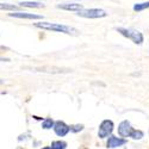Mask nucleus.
Segmentation results:
<instances>
[{"label":"nucleus","instance_id":"obj_16","mask_svg":"<svg viewBox=\"0 0 149 149\" xmlns=\"http://www.w3.org/2000/svg\"><path fill=\"white\" fill-rule=\"evenodd\" d=\"M82 129H84V125H82V124H75V125L69 127V130L73 131V132H79V131H81Z\"/></svg>","mask_w":149,"mask_h":149},{"label":"nucleus","instance_id":"obj_9","mask_svg":"<svg viewBox=\"0 0 149 149\" xmlns=\"http://www.w3.org/2000/svg\"><path fill=\"white\" fill-rule=\"evenodd\" d=\"M57 8H61V10H66V11H74L77 12L81 8H84V6L81 4H61V5H57Z\"/></svg>","mask_w":149,"mask_h":149},{"label":"nucleus","instance_id":"obj_14","mask_svg":"<svg viewBox=\"0 0 149 149\" xmlns=\"http://www.w3.org/2000/svg\"><path fill=\"white\" fill-rule=\"evenodd\" d=\"M54 127V120L52 118H45L42 123V128L43 129H52Z\"/></svg>","mask_w":149,"mask_h":149},{"label":"nucleus","instance_id":"obj_12","mask_svg":"<svg viewBox=\"0 0 149 149\" xmlns=\"http://www.w3.org/2000/svg\"><path fill=\"white\" fill-rule=\"evenodd\" d=\"M0 10H3V11H16V10H18V6L11 5V4H5V3H0Z\"/></svg>","mask_w":149,"mask_h":149},{"label":"nucleus","instance_id":"obj_17","mask_svg":"<svg viewBox=\"0 0 149 149\" xmlns=\"http://www.w3.org/2000/svg\"><path fill=\"white\" fill-rule=\"evenodd\" d=\"M3 61H10L8 58H4V57H0V62H3Z\"/></svg>","mask_w":149,"mask_h":149},{"label":"nucleus","instance_id":"obj_3","mask_svg":"<svg viewBox=\"0 0 149 149\" xmlns=\"http://www.w3.org/2000/svg\"><path fill=\"white\" fill-rule=\"evenodd\" d=\"M77 15L84 18H103L107 16L106 12L100 8H81L77 11Z\"/></svg>","mask_w":149,"mask_h":149},{"label":"nucleus","instance_id":"obj_18","mask_svg":"<svg viewBox=\"0 0 149 149\" xmlns=\"http://www.w3.org/2000/svg\"><path fill=\"white\" fill-rule=\"evenodd\" d=\"M42 149H53L52 147H44V148H42Z\"/></svg>","mask_w":149,"mask_h":149},{"label":"nucleus","instance_id":"obj_4","mask_svg":"<svg viewBox=\"0 0 149 149\" xmlns=\"http://www.w3.org/2000/svg\"><path fill=\"white\" fill-rule=\"evenodd\" d=\"M113 131V123L112 120L105 119L102 122V124L99 125V131H98V136L100 139H105L109 135H111V132Z\"/></svg>","mask_w":149,"mask_h":149},{"label":"nucleus","instance_id":"obj_1","mask_svg":"<svg viewBox=\"0 0 149 149\" xmlns=\"http://www.w3.org/2000/svg\"><path fill=\"white\" fill-rule=\"evenodd\" d=\"M36 28H40L43 30H50V31H56V32H62L67 35H78L79 31L68 25H63V24H57V23H49V22H40L35 24Z\"/></svg>","mask_w":149,"mask_h":149},{"label":"nucleus","instance_id":"obj_2","mask_svg":"<svg viewBox=\"0 0 149 149\" xmlns=\"http://www.w3.org/2000/svg\"><path fill=\"white\" fill-rule=\"evenodd\" d=\"M117 31L123 35V36H125L127 38L131 40L135 44H142L143 43V35L137 31V30H131V29H125V28H118Z\"/></svg>","mask_w":149,"mask_h":149},{"label":"nucleus","instance_id":"obj_13","mask_svg":"<svg viewBox=\"0 0 149 149\" xmlns=\"http://www.w3.org/2000/svg\"><path fill=\"white\" fill-rule=\"evenodd\" d=\"M67 143L65 141H54L52 143V148L53 149H66Z\"/></svg>","mask_w":149,"mask_h":149},{"label":"nucleus","instance_id":"obj_8","mask_svg":"<svg viewBox=\"0 0 149 149\" xmlns=\"http://www.w3.org/2000/svg\"><path fill=\"white\" fill-rule=\"evenodd\" d=\"M8 16L20 19H42V16L40 15H32V13H26V12H15V13H8Z\"/></svg>","mask_w":149,"mask_h":149},{"label":"nucleus","instance_id":"obj_7","mask_svg":"<svg viewBox=\"0 0 149 149\" xmlns=\"http://www.w3.org/2000/svg\"><path fill=\"white\" fill-rule=\"evenodd\" d=\"M127 143V140L117 137V136H110L107 140V148H118Z\"/></svg>","mask_w":149,"mask_h":149},{"label":"nucleus","instance_id":"obj_5","mask_svg":"<svg viewBox=\"0 0 149 149\" xmlns=\"http://www.w3.org/2000/svg\"><path fill=\"white\" fill-rule=\"evenodd\" d=\"M54 131L57 136H60V137H63V136H66L70 130H69V127L67 125V124L65 122H61V120H57L54 123Z\"/></svg>","mask_w":149,"mask_h":149},{"label":"nucleus","instance_id":"obj_19","mask_svg":"<svg viewBox=\"0 0 149 149\" xmlns=\"http://www.w3.org/2000/svg\"><path fill=\"white\" fill-rule=\"evenodd\" d=\"M3 82H4V81H3V80H0V85H1V84H3Z\"/></svg>","mask_w":149,"mask_h":149},{"label":"nucleus","instance_id":"obj_15","mask_svg":"<svg viewBox=\"0 0 149 149\" xmlns=\"http://www.w3.org/2000/svg\"><path fill=\"white\" fill-rule=\"evenodd\" d=\"M148 7H149V3L136 4V5L134 6V11H137V12H140V11H143V10H146V8H148Z\"/></svg>","mask_w":149,"mask_h":149},{"label":"nucleus","instance_id":"obj_10","mask_svg":"<svg viewBox=\"0 0 149 149\" xmlns=\"http://www.w3.org/2000/svg\"><path fill=\"white\" fill-rule=\"evenodd\" d=\"M20 6H24V7H44V4L42 3H36V1H23L20 3Z\"/></svg>","mask_w":149,"mask_h":149},{"label":"nucleus","instance_id":"obj_11","mask_svg":"<svg viewBox=\"0 0 149 149\" xmlns=\"http://www.w3.org/2000/svg\"><path fill=\"white\" fill-rule=\"evenodd\" d=\"M129 137H131V139H134V140H141V139L143 137V131L132 129L131 132H130V136H129Z\"/></svg>","mask_w":149,"mask_h":149},{"label":"nucleus","instance_id":"obj_6","mask_svg":"<svg viewBox=\"0 0 149 149\" xmlns=\"http://www.w3.org/2000/svg\"><path fill=\"white\" fill-rule=\"evenodd\" d=\"M131 130H132L131 124L128 120H123L118 125V134H119V136H122V137H129Z\"/></svg>","mask_w":149,"mask_h":149}]
</instances>
